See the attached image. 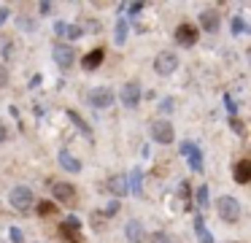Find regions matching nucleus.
<instances>
[{
    "instance_id": "obj_1",
    "label": "nucleus",
    "mask_w": 251,
    "mask_h": 243,
    "mask_svg": "<svg viewBox=\"0 0 251 243\" xmlns=\"http://www.w3.org/2000/svg\"><path fill=\"white\" fill-rule=\"evenodd\" d=\"M216 211L224 221H229V224L240 219V203L235 197H229V194H224V197L216 200Z\"/></svg>"
},
{
    "instance_id": "obj_2",
    "label": "nucleus",
    "mask_w": 251,
    "mask_h": 243,
    "mask_svg": "<svg viewBox=\"0 0 251 243\" xmlns=\"http://www.w3.org/2000/svg\"><path fill=\"white\" fill-rule=\"evenodd\" d=\"M149 130H151V138L157 140V143H162V146L173 143V138H176V130H173V124H170L168 119H154Z\"/></svg>"
},
{
    "instance_id": "obj_3",
    "label": "nucleus",
    "mask_w": 251,
    "mask_h": 243,
    "mask_svg": "<svg viewBox=\"0 0 251 243\" xmlns=\"http://www.w3.org/2000/svg\"><path fill=\"white\" fill-rule=\"evenodd\" d=\"M178 68V57H176V52H159L157 57H154V70H157L159 76H170L173 70Z\"/></svg>"
},
{
    "instance_id": "obj_4",
    "label": "nucleus",
    "mask_w": 251,
    "mask_h": 243,
    "mask_svg": "<svg viewBox=\"0 0 251 243\" xmlns=\"http://www.w3.org/2000/svg\"><path fill=\"white\" fill-rule=\"evenodd\" d=\"M8 203L17 211H27L30 205H33V189L30 187H14L11 194H8Z\"/></svg>"
},
{
    "instance_id": "obj_5",
    "label": "nucleus",
    "mask_w": 251,
    "mask_h": 243,
    "mask_svg": "<svg viewBox=\"0 0 251 243\" xmlns=\"http://www.w3.org/2000/svg\"><path fill=\"white\" fill-rule=\"evenodd\" d=\"M181 154H184L186 162H189L192 170H195V173H202V151L197 149V143L184 140V143H181Z\"/></svg>"
},
{
    "instance_id": "obj_6",
    "label": "nucleus",
    "mask_w": 251,
    "mask_h": 243,
    "mask_svg": "<svg viewBox=\"0 0 251 243\" xmlns=\"http://www.w3.org/2000/svg\"><path fill=\"white\" fill-rule=\"evenodd\" d=\"M114 89H108V86H95L92 92H89V106L92 108H108V106H114Z\"/></svg>"
},
{
    "instance_id": "obj_7",
    "label": "nucleus",
    "mask_w": 251,
    "mask_h": 243,
    "mask_svg": "<svg viewBox=\"0 0 251 243\" xmlns=\"http://www.w3.org/2000/svg\"><path fill=\"white\" fill-rule=\"evenodd\" d=\"M51 57H54V62L60 65L62 70L73 68V62H76V52H73L68 43H54V49H51Z\"/></svg>"
},
{
    "instance_id": "obj_8",
    "label": "nucleus",
    "mask_w": 251,
    "mask_h": 243,
    "mask_svg": "<svg viewBox=\"0 0 251 243\" xmlns=\"http://www.w3.org/2000/svg\"><path fill=\"white\" fill-rule=\"evenodd\" d=\"M60 235L65 238L68 243H81V224H78L76 216H68L60 224Z\"/></svg>"
},
{
    "instance_id": "obj_9",
    "label": "nucleus",
    "mask_w": 251,
    "mask_h": 243,
    "mask_svg": "<svg viewBox=\"0 0 251 243\" xmlns=\"http://www.w3.org/2000/svg\"><path fill=\"white\" fill-rule=\"evenodd\" d=\"M51 192H54L57 203H62V205H73V203H76V187L68 184V181H57L54 187H51Z\"/></svg>"
},
{
    "instance_id": "obj_10",
    "label": "nucleus",
    "mask_w": 251,
    "mask_h": 243,
    "mask_svg": "<svg viewBox=\"0 0 251 243\" xmlns=\"http://www.w3.org/2000/svg\"><path fill=\"white\" fill-rule=\"evenodd\" d=\"M122 103H125L127 108H135L138 103H141V84H138V81H127V84L122 86Z\"/></svg>"
},
{
    "instance_id": "obj_11",
    "label": "nucleus",
    "mask_w": 251,
    "mask_h": 243,
    "mask_svg": "<svg viewBox=\"0 0 251 243\" xmlns=\"http://www.w3.org/2000/svg\"><path fill=\"white\" fill-rule=\"evenodd\" d=\"M105 192L114 194V197H125L130 189H127V176H122V173H116V176H111L108 181H105Z\"/></svg>"
},
{
    "instance_id": "obj_12",
    "label": "nucleus",
    "mask_w": 251,
    "mask_h": 243,
    "mask_svg": "<svg viewBox=\"0 0 251 243\" xmlns=\"http://www.w3.org/2000/svg\"><path fill=\"white\" fill-rule=\"evenodd\" d=\"M176 41H178L181 46H195L197 43V30L192 25H178L176 27Z\"/></svg>"
},
{
    "instance_id": "obj_13",
    "label": "nucleus",
    "mask_w": 251,
    "mask_h": 243,
    "mask_svg": "<svg viewBox=\"0 0 251 243\" xmlns=\"http://www.w3.org/2000/svg\"><path fill=\"white\" fill-rule=\"evenodd\" d=\"M125 235H127V241L130 243H143V238H146V230H143V224L141 221H127V227H125Z\"/></svg>"
},
{
    "instance_id": "obj_14",
    "label": "nucleus",
    "mask_w": 251,
    "mask_h": 243,
    "mask_svg": "<svg viewBox=\"0 0 251 243\" xmlns=\"http://www.w3.org/2000/svg\"><path fill=\"white\" fill-rule=\"evenodd\" d=\"M103 57H105V52L103 49H92V52H87L81 57V65H84V70H95V68H100V62H103Z\"/></svg>"
},
{
    "instance_id": "obj_15",
    "label": "nucleus",
    "mask_w": 251,
    "mask_h": 243,
    "mask_svg": "<svg viewBox=\"0 0 251 243\" xmlns=\"http://www.w3.org/2000/svg\"><path fill=\"white\" fill-rule=\"evenodd\" d=\"M200 27L205 32H216L219 30V14L216 11H202L200 14Z\"/></svg>"
},
{
    "instance_id": "obj_16",
    "label": "nucleus",
    "mask_w": 251,
    "mask_h": 243,
    "mask_svg": "<svg viewBox=\"0 0 251 243\" xmlns=\"http://www.w3.org/2000/svg\"><path fill=\"white\" fill-rule=\"evenodd\" d=\"M57 160H60V165L65 167V170H71V173H78V170H81V162H78L76 157L71 154V151H65V149L57 154Z\"/></svg>"
},
{
    "instance_id": "obj_17",
    "label": "nucleus",
    "mask_w": 251,
    "mask_h": 243,
    "mask_svg": "<svg viewBox=\"0 0 251 243\" xmlns=\"http://www.w3.org/2000/svg\"><path fill=\"white\" fill-rule=\"evenodd\" d=\"M235 181L238 184H249L251 181V160H240L235 165Z\"/></svg>"
},
{
    "instance_id": "obj_18",
    "label": "nucleus",
    "mask_w": 251,
    "mask_h": 243,
    "mask_svg": "<svg viewBox=\"0 0 251 243\" xmlns=\"http://www.w3.org/2000/svg\"><path fill=\"white\" fill-rule=\"evenodd\" d=\"M195 232H197V241H200V243H213V238H211V230L205 227V221H202V216H197V219H195Z\"/></svg>"
},
{
    "instance_id": "obj_19",
    "label": "nucleus",
    "mask_w": 251,
    "mask_h": 243,
    "mask_svg": "<svg viewBox=\"0 0 251 243\" xmlns=\"http://www.w3.org/2000/svg\"><path fill=\"white\" fill-rule=\"evenodd\" d=\"M127 189H130V192L135 194V197H141V194H143V184H141V170H132V173H130V187H127Z\"/></svg>"
},
{
    "instance_id": "obj_20",
    "label": "nucleus",
    "mask_w": 251,
    "mask_h": 243,
    "mask_svg": "<svg viewBox=\"0 0 251 243\" xmlns=\"http://www.w3.org/2000/svg\"><path fill=\"white\" fill-rule=\"evenodd\" d=\"M68 119H71V122H73V124H76V127H78V130H81V133H84V135H87V138H92V130H89V127H87V122H84V119H81V116H78V113H76V111H68Z\"/></svg>"
},
{
    "instance_id": "obj_21",
    "label": "nucleus",
    "mask_w": 251,
    "mask_h": 243,
    "mask_svg": "<svg viewBox=\"0 0 251 243\" xmlns=\"http://www.w3.org/2000/svg\"><path fill=\"white\" fill-rule=\"evenodd\" d=\"M114 41L119 43V46H122V43L127 41V19H119V22H116V32H114Z\"/></svg>"
},
{
    "instance_id": "obj_22",
    "label": "nucleus",
    "mask_w": 251,
    "mask_h": 243,
    "mask_svg": "<svg viewBox=\"0 0 251 243\" xmlns=\"http://www.w3.org/2000/svg\"><path fill=\"white\" fill-rule=\"evenodd\" d=\"M208 200H211V194H208V184H202V187L197 189V208L205 211L208 208Z\"/></svg>"
},
{
    "instance_id": "obj_23",
    "label": "nucleus",
    "mask_w": 251,
    "mask_h": 243,
    "mask_svg": "<svg viewBox=\"0 0 251 243\" xmlns=\"http://www.w3.org/2000/svg\"><path fill=\"white\" fill-rule=\"evenodd\" d=\"M57 214V203H51V200H41L38 203V216H51Z\"/></svg>"
},
{
    "instance_id": "obj_24",
    "label": "nucleus",
    "mask_w": 251,
    "mask_h": 243,
    "mask_svg": "<svg viewBox=\"0 0 251 243\" xmlns=\"http://www.w3.org/2000/svg\"><path fill=\"white\" fill-rule=\"evenodd\" d=\"M149 241H151V243H173V241H170V235H168V232H162V230L151 232V235H149Z\"/></svg>"
},
{
    "instance_id": "obj_25",
    "label": "nucleus",
    "mask_w": 251,
    "mask_h": 243,
    "mask_svg": "<svg viewBox=\"0 0 251 243\" xmlns=\"http://www.w3.org/2000/svg\"><path fill=\"white\" fill-rule=\"evenodd\" d=\"M8 238H11V243H25L22 230H17V227H11V230H8Z\"/></svg>"
},
{
    "instance_id": "obj_26",
    "label": "nucleus",
    "mask_w": 251,
    "mask_h": 243,
    "mask_svg": "<svg viewBox=\"0 0 251 243\" xmlns=\"http://www.w3.org/2000/svg\"><path fill=\"white\" fill-rule=\"evenodd\" d=\"M229 127H232V130H235V133H238V135H243V133H246L243 122H240L238 116H232V119H229Z\"/></svg>"
},
{
    "instance_id": "obj_27",
    "label": "nucleus",
    "mask_w": 251,
    "mask_h": 243,
    "mask_svg": "<svg viewBox=\"0 0 251 243\" xmlns=\"http://www.w3.org/2000/svg\"><path fill=\"white\" fill-rule=\"evenodd\" d=\"M232 32H246V22H243V16H235V19H232Z\"/></svg>"
},
{
    "instance_id": "obj_28",
    "label": "nucleus",
    "mask_w": 251,
    "mask_h": 243,
    "mask_svg": "<svg viewBox=\"0 0 251 243\" xmlns=\"http://www.w3.org/2000/svg\"><path fill=\"white\" fill-rule=\"evenodd\" d=\"M224 106H227V113H229V119H232L235 116V111H238V108H235V100H232V97H224Z\"/></svg>"
},
{
    "instance_id": "obj_29",
    "label": "nucleus",
    "mask_w": 251,
    "mask_h": 243,
    "mask_svg": "<svg viewBox=\"0 0 251 243\" xmlns=\"http://www.w3.org/2000/svg\"><path fill=\"white\" fill-rule=\"evenodd\" d=\"M78 35H81V27H71V25H68L65 38H71V41H73V38H78Z\"/></svg>"
},
{
    "instance_id": "obj_30",
    "label": "nucleus",
    "mask_w": 251,
    "mask_h": 243,
    "mask_svg": "<svg viewBox=\"0 0 251 243\" xmlns=\"http://www.w3.org/2000/svg\"><path fill=\"white\" fill-rule=\"evenodd\" d=\"M159 108H162L165 113H170V111H173V97H165V100L159 103Z\"/></svg>"
},
{
    "instance_id": "obj_31",
    "label": "nucleus",
    "mask_w": 251,
    "mask_h": 243,
    "mask_svg": "<svg viewBox=\"0 0 251 243\" xmlns=\"http://www.w3.org/2000/svg\"><path fill=\"white\" fill-rule=\"evenodd\" d=\"M6 84H8V70L3 68V65H0V89H3Z\"/></svg>"
},
{
    "instance_id": "obj_32",
    "label": "nucleus",
    "mask_w": 251,
    "mask_h": 243,
    "mask_svg": "<svg viewBox=\"0 0 251 243\" xmlns=\"http://www.w3.org/2000/svg\"><path fill=\"white\" fill-rule=\"evenodd\" d=\"M127 11H130L132 16H135V14H141V11H143V3H130V5H127Z\"/></svg>"
},
{
    "instance_id": "obj_33",
    "label": "nucleus",
    "mask_w": 251,
    "mask_h": 243,
    "mask_svg": "<svg viewBox=\"0 0 251 243\" xmlns=\"http://www.w3.org/2000/svg\"><path fill=\"white\" fill-rule=\"evenodd\" d=\"M65 30H68L65 22H54V32H57V35H65Z\"/></svg>"
},
{
    "instance_id": "obj_34",
    "label": "nucleus",
    "mask_w": 251,
    "mask_h": 243,
    "mask_svg": "<svg viewBox=\"0 0 251 243\" xmlns=\"http://www.w3.org/2000/svg\"><path fill=\"white\" fill-rule=\"evenodd\" d=\"M6 138H8V130H6V124L0 122V143H3V140H6Z\"/></svg>"
},
{
    "instance_id": "obj_35",
    "label": "nucleus",
    "mask_w": 251,
    "mask_h": 243,
    "mask_svg": "<svg viewBox=\"0 0 251 243\" xmlns=\"http://www.w3.org/2000/svg\"><path fill=\"white\" fill-rule=\"evenodd\" d=\"M116 208H119V205L111 203V205H108V211H105V216H114V214H116Z\"/></svg>"
},
{
    "instance_id": "obj_36",
    "label": "nucleus",
    "mask_w": 251,
    "mask_h": 243,
    "mask_svg": "<svg viewBox=\"0 0 251 243\" xmlns=\"http://www.w3.org/2000/svg\"><path fill=\"white\" fill-rule=\"evenodd\" d=\"M51 11V3H41V14H49Z\"/></svg>"
}]
</instances>
